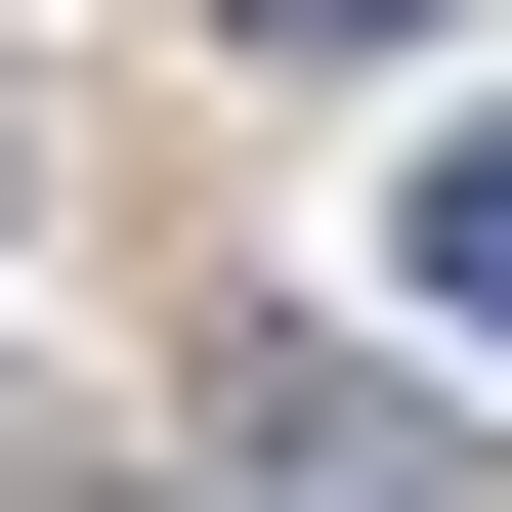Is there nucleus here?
<instances>
[{"instance_id": "f257e3e1", "label": "nucleus", "mask_w": 512, "mask_h": 512, "mask_svg": "<svg viewBox=\"0 0 512 512\" xmlns=\"http://www.w3.org/2000/svg\"><path fill=\"white\" fill-rule=\"evenodd\" d=\"M214 470H256V512H512L470 427H427V384H342V342H256V384H214Z\"/></svg>"}, {"instance_id": "f03ea898", "label": "nucleus", "mask_w": 512, "mask_h": 512, "mask_svg": "<svg viewBox=\"0 0 512 512\" xmlns=\"http://www.w3.org/2000/svg\"><path fill=\"white\" fill-rule=\"evenodd\" d=\"M427 342H512V128H427Z\"/></svg>"}, {"instance_id": "7ed1b4c3", "label": "nucleus", "mask_w": 512, "mask_h": 512, "mask_svg": "<svg viewBox=\"0 0 512 512\" xmlns=\"http://www.w3.org/2000/svg\"><path fill=\"white\" fill-rule=\"evenodd\" d=\"M214 43H299V86H342V43H427V0H214Z\"/></svg>"}]
</instances>
